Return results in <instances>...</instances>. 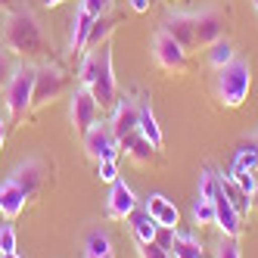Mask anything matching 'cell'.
<instances>
[{"label": "cell", "instance_id": "obj_12", "mask_svg": "<svg viewBox=\"0 0 258 258\" xmlns=\"http://www.w3.org/2000/svg\"><path fill=\"white\" fill-rule=\"evenodd\" d=\"M134 209H137L134 190L127 187L124 180H115L112 190H109V199H106V215L112 218V221H124V218H131Z\"/></svg>", "mask_w": 258, "mask_h": 258}, {"label": "cell", "instance_id": "obj_30", "mask_svg": "<svg viewBox=\"0 0 258 258\" xmlns=\"http://www.w3.org/2000/svg\"><path fill=\"white\" fill-rule=\"evenodd\" d=\"M13 62H10V53H7V47H0V90H4L7 84H10V78H13Z\"/></svg>", "mask_w": 258, "mask_h": 258}, {"label": "cell", "instance_id": "obj_33", "mask_svg": "<svg viewBox=\"0 0 258 258\" xmlns=\"http://www.w3.org/2000/svg\"><path fill=\"white\" fill-rule=\"evenodd\" d=\"M4 143H7V118L0 115V150H4Z\"/></svg>", "mask_w": 258, "mask_h": 258}, {"label": "cell", "instance_id": "obj_18", "mask_svg": "<svg viewBox=\"0 0 258 258\" xmlns=\"http://www.w3.org/2000/svg\"><path fill=\"white\" fill-rule=\"evenodd\" d=\"M171 258H206V249L193 233H171V243H168Z\"/></svg>", "mask_w": 258, "mask_h": 258}, {"label": "cell", "instance_id": "obj_13", "mask_svg": "<svg viewBox=\"0 0 258 258\" xmlns=\"http://www.w3.org/2000/svg\"><path fill=\"white\" fill-rule=\"evenodd\" d=\"M239 221H243V218H239V212L233 209L230 196L224 193V187H221L215 193V224L221 227V233H224V236H239V230H243Z\"/></svg>", "mask_w": 258, "mask_h": 258}, {"label": "cell", "instance_id": "obj_25", "mask_svg": "<svg viewBox=\"0 0 258 258\" xmlns=\"http://www.w3.org/2000/svg\"><path fill=\"white\" fill-rule=\"evenodd\" d=\"M246 168H258V156L249 150V146H239L236 150V159L230 165V171H246Z\"/></svg>", "mask_w": 258, "mask_h": 258}, {"label": "cell", "instance_id": "obj_8", "mask_svg": "<svg viewBox=\"0 0 258 258\" xmlns=\"http://www.w3.org/2000/svg\"><path fill=\"white\" fill-rule=\"evenodd\" d=\"M69 118H72L75 134H81V137H84V131L94 121H100V106H97L94 94H90L84 84L75 87V94H72V100H69Z\"/></svg>", "mask_w": 258, "mask_h": 258}, {"label": "cell", "instance_id": "obj_2", "mask_svg": "<svg viewBox=\"0 0 258 258\" xmlns=\"http://www.w3.org/2000/svg\"><path fill=\"white\" fill-rule=\"evenodd\" d=\"M4 47L7 53H16L22 59H34V56H44L47 53V41H44V31L34 19V13L28 7L22 10H13L4 22Z\"/></svg>", "mask_w": 258, "mask_h": 258}, {"label": "cell", "instance_id": "obj_32", "mask_svg": "<svg viewBox=\"0 0 258 258\" xmlns=\"http://www.w3.org/2000/svg\"><path fill=\"white\" fill-rule=\"evenodd\" d=\"M127 4H131L134 13H146V10H150V0H127Z\"/></svg>", "mask_w": 258, "mask_h": 258}, {"label": "cell", "instance_id": "obj_20", "mask_svg": "<svg viewBox=\"0 0 258 258\" xmlns=\"http://www.w3.org/2000/svg\"><path fill=\"white\" fill-rule=\"evenodd\" d=\"M84 258H115V252H112V239H109L106 230H90V233H87Z\"/></svg>", "mask_w": 258, "mask_h": 258}, {"label": "cell", "instance_id": "obj_9", "mask_svg": "<svg viewBox=\"0 0 258 258\" xmlns=\"http://www.w3.org/2000/svg\"><path fill=\"white\" fill-rule=\"evenodd\" d=\"M190 19H193V44H196V50L212 47L215 41L224 38V19H221L218 10H199V13H190Z\"/></svg>", "mask_w": 258, "mask_h": 258}, {"label": "cell", "instance_id": "obj_11", "mask_svg": "<svg viewBox=\"0 0 258 258\" xmlns=\"http://www.w3.org/2000/svg\"><path fill=\"white\" fill-rule=\"evenodd\" d=\"M143 212L156 221V227H159V230H177V224H180V212L174 209V202H171V199H165L162 193L146 196Z\"/></svg>", "mask_w": 258, "mask_h": 258}, {"label": "cell", "instance_id": "obj_15", "mask_svg": "<svg viewBox=\"0 0 258 258\" xmlns=\"http://www.w3.org/2000/svg\"><path fill=\"white\" fill-rule=\"evenodd\" d=\"M25 202H28L25 190H22L13 177L0 180V215L10 218V221H13V218H19V212L25 209Z\"/></svg>", "mask_w": 258, "mask_h": 258}, {"label": "cell", "instance_id": "obj_29", "mask_svg": "<svg viewBox=\"0 0 258 258\" xmlns=\"http://www.w3.org/2000/svg\"><path fill=\"white\" fill-rule=\"evenodd\" d=\"M137 252H140V258H171V252L165 246H159L156 239L153 243H137Z\"/></svg>", "mask_w": 258, "mask_h": 258}, {"label": "cell", "instance_id": "obj_14", "mask_svg": "<svg viewBox=\"0 0 258 258\" xmlns=\"http://www.w3.org/2000/svg\"><path fill=\"white\" fill-rule=\"evenodd\" d=\"M10 177L19 183V187L25 190V196L31 199L41 190V183H44V162L41 159H25L22 165H16V168L10 171Z\"/></svg>", "mask_w": 258, "mask_h": 258}, {"label": "cell", "instance_id": "obj_1", "mask_svg": "<svg viewBox=\"0 0 258 258\" xmlns=\"http://www.w3.org/2000/svg\"><path fill=\"white\" fill-rule=\"evenodd\" d=\"M81 84L94 94L100 109H112L118 103V87H115V72H112V44H100L81 56Z\"/></svg>", "mask_w": 258, "mask_h": 258}, {"label": "cell", "instance_id": "obj_17", "mask_svg": "<svg viewBox=\"0 0 258 258\" xmlns=\"http://www.w3.org/2000/svg\"><path fill=\"white\" fill-rule=\"evenodd\" d=\"M90 25H94V16L87 10H75L72 16V34H69V50L75 56H84V47H87V34H90Z\"/></svg>", "mask_w": 258, "mask_h": 258}, {"label": "cell", "instance_id": "obj_23", "mask_svg": "<svg viewBox=\"0 0 258 258\" xmlns=\"http://www.w3.org/2000/svg\"><path fill=\"white\" fill-rule=\"evenodd\" d=\"M230 59H236V53H233V44H230L227 38H221V41H215V44L209 47V62H212L215 69L227 66Z\"/></svg>", "mask_w": 258, "mask_h": 258}, {"label": "cell", "instance_id": "obj_3", "mask_svg": "<svg viewBox=\"0 0 258 258\" xmlns=\"http://www.w3.org/2000/svg\"><path fill=\"white\" fill-rule=\"evenodd\" d=\"M215 90H218L221 106H227V109L243 106L252 90V66L246 59H230L227 66H221L218 78H215Z\"/></svg>", "mask_w": 258, "mask_h": 258}, {"label": "cell", "instance_id": "obj_31", "mask_svg": "<svg viewBox=\"0 0 258 258\" xmlns=\"http://www.w3.org/2000/svg\"><path fill=\"white\" fill-rule=\"evenodd\" d=\"M112 7V0H81V10H87L94 19H100V16H106V10Z\"/></svg>", "mask_w": 258, "mask_h": 258}, {"label": "cell", "instance_id": "obj_5", "mask_svg": "<svg viewBox=\"0 0 258 258\" xmlns=\"http://www.w3.org/2000/svg\"><path fill=\"white\" fill-rule=\"evenodd\" d=\"M69 84V75L56 66V62H44L38 66V75H34V90H31V109H41L47 103H53Z\"/></svg>", "mask_w": 258, "mask_h": 258}, {"label": "cell", "instance_id": "obj_27", "mask_svg": "<svg viewBox=\"0 0 258 258\" xmlns=\"http://www.w3.org/2000/svg\"><path fill=\"white\" fill-rule=\"evenodd\" d=\"M215 258H243V255H239V243H236V236H221Z\"/></svg>", "mask_w": 258, "mask_h": 258}, {"label": "cell", "instance_id": "obj_34", "mask_svg": "<svg viewBox=\"0 0 258 258\" xmlns=\"http://www.w3.org/2000/svg\"><path fill=\"white\" fill-rule=\"evenodd\" d=\"M246 146H249V150H252V153H255V156H258V134H252V137H249V143H246Z\"/></svg>", "mask_w": 258, "mask_h": 258}, {"label": "cell", "instance_id": "obj_38", "mask_svg": "<svg viewBox=\"0 0 258 258\" xmlns=\"http://www.w3.org/2000/svg\"><path fill=\"white\" fill-rule=\"evenodd\" d=\"M0 7H10V0H0Z\"/></svg>", "mask_w": 258, "mask_h": 258}, {"label": "cell", "instance_id": "obj_26", "mask_svg": "<svg viewBox=\"0 0 258 258\" xmlns=\"http://www.w3.org/2000/svg\"><path fill=\"white\" fill-rule=\"evenodd\" d=\"M97 177H100L103 183H115V180H118V165H115V159L97 162Z\"/></svg>", "mask_w": 258, "mask_h": 258}, {"label": "cell", "instance_id": "obj_19", "mask_svg": "<svg viewBox=\"0 0 258 258\" xmlns=\"http://www.w3.org/2000/svg\"><path fill=\"white\" fill-rule=\"evenodd\" d=\"M137 131L143 134V140H150V146H156V150H162V127H159V121H156V115H153V109H150V103H140V121H137Z\"/></svg>", "mask_w": 258, "mask_h": 258}, {"label": "cell", "instance_id": "obj_24", "mask_svg": "<svg viewBox=\"0 0 258 258\" xmlns=\"http://www.w3.org/2000/svg\"><path fill=\"white\" fill-rule=\"evenodd\" d=\"M193 221H196L199 227H206V224H215V199L196 196V202H193Z\"/></svg>", "mask_w": 258, "mask_h": 258}, {"label": "cell", "instance_id": "obj_36", "mask_svg": "<svg viewBox=\"0 0 258 258\" xmlns=\"http://www.w3.org/2000/svg\"><path fill=\"white\" fill-rule=\"evenodd\" d=\"M44 4H47V7H59V4H62V0H44Z\"/></svg>", "mask_w": 258, "mask_h": 258}, {"label": "cell", "instance_id": "obj_37", "mask_svg": "<svg viewBox=\"0 0 258 258\" xmlns=\"http://www.w3.org/2000/svg\"><path fill=\"white\" fill-rule=\"evenodd\" d=\"M252 206L258 209V187H255V193H252Z\"/></svg>", "mask_w": 258, "mask_h": 258}, {"label": "cell", "instance_id": "obj_4", "mask_svg": "<svg viewBox=\"0 0 258 258\" xmlns=\"http://www.w3.org/2000/svg\"><path fill=\"white\" fill-rule=\"evenodd\" d=\"M34 75L38 66L34 62H19L13 69V78L4 87V100H7V112L13 121H19L25 112H31V90H34Z\"/></svg>", "mask_w": 258, "mask_h": 258}, {"label": "cell", "instance_id": "obj_22", "mask_svg": "<svg viewBox=\"0 0 258 258\" xmlns=\"http://www.w3.org/2000/svg\"><path fill=\"white\" fill-rule=\"evenodd\" d=\"M112 28H115V19H112V16H100V19H94V25H90V34H87V47H84V53L94 50V47H100V44H106L109 34H112Z\"/></svg>", "mask_w": 258, "mask_h": 258}, {"label": "cell", "instance_id": "obj_21", "mask_svg": "<svg viewBox=\"0 0 258 258\" xmlns=\"http://www.w3.org/2000/svg\"><path fill=\"white\" fill-rule=\"evenodd\" d=\"M131 233L137 243H153V239L159 236V227H156V221L146 215V212H131Z\"/></svg>", "mask_w": 258, "mask_h": 258}, {"label": "cell", "instance_id": "obj_7", "mask_svg": "<svg viewBox=\"0 0 258 258\" xmlns=\"http://www.w3.org/2000/svg\"><path fill=\"white\" fill-rule=\"evenodd\" d=\"M84 153H87V159H94V162L118 156V140L112 137L109 121H94L84 131Z\"/></svg>", "mask_w": 258, "mask_h": 258}, {"label": "cell", "instance_id": "obj_39", "mask_svg": "<svg viewBox=\"0 0 258 258\" xmlns=\"http://www.w3.org/2000/svg\"><path fill=\"white\" fill-rule=\"evenodd\" d=\"M255 10H258V0H255Z\"/></svg>", "mask_w": 258, "mask_h": 258}, {"label": "cell", "instance_id": "obj_10", "mask_svg": "<svg viewBox=\"0 0 258 258\" xmlns=\"http://www.w3.org/2000/svg\"><path fill=\"white\" fill-rule=\"evenodd\" d=\"M140 121V103H134L131 97H118V103L112 106V118H109V127H112V137L124 140L127 134L137 131Z\"/></svg>", "mask_w": 258, "mask_h": 258}, {"label": "cell", "instance_id": "obj_16", "mask_svg": "<svg viewBox=\"0 0 258 258\" xmlns=\"http://www.w3.org/2000/svg\"><path fill=\"white\" fill-rule=\"evenodd\" d=\"M162 28L168 31L187 53L196 50V44H193V19H190V13H168V16H165V22H162Z\"/></svg>", "mask_w": 258, "mask_h": 258}, {"label": "cell", "instance_id": "obj_40", "mask_svg": "<svg viewBox=\"0 0 258 258\" xmlns=\"http://www.w3.org/2000/svg\"><path fill=\"white\" fill-rule=\"evenodd\" d=\"M0 227H4V221H0Z\"/></svg>", "mask_w": 258, "mask_h": 258}, {"label": "cell", "instance_id": "obj_28", "mask_svg": "<svg viewBox=\"0 0 258 258\" xmlns=\"http://www.w3.org/2000/svg\"><path fill=\"white\" fill-rule=\"evenodd\" d=\"M7 252H16V227L4 221V227H0V255Z\"/></svg>", "mask_w": 258, "mask_h": 258}, {"label": "cell", "instance_id": "obj_35", "mask_svg": "<svg viewBox=\"0 0 258 258\" xmlns=\"http://www.w3.org/2000/svg\"><path fill=\"white\" fill-rule=\"evenodd\" d=\"M0 258H22L19 252H7V255H0Z\"/></svg>", "mask_w": 258, "mask_h": 258}, {"label": "cell", "instance_id": "obj_6", "mask_svg": "<svg viewBox=\"0 0 258 258\" xmlns=\"http://www.w3.org/2000/svg\"><path fill=\"white\" fill-rule=\"evenodd\" d=\"M153 59H156V66H159L162 72L180 75V72L187 69V50H183L165 28H159L156 38H153Z\"/></svg>", "mask_w": 258, "mask_h": 258}]
</instances>
